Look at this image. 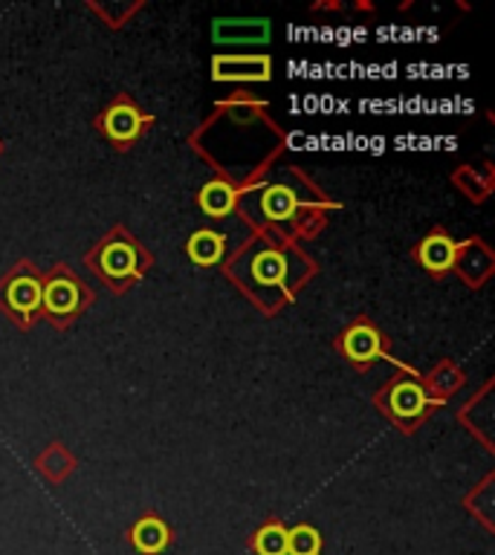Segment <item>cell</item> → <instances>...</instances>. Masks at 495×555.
Wrapping results in <instances>:
<instances>
[{
    "label": "cell",
    "instance_id": "5b68a950",
    "mask_svg": "<svg viewBox=\"0 0 495 555\" xmlns=\"http://www.w3.org/2000/svg\"><path fill=\"white\" fill-rule=\"evenodd\" d=\"M151 125V116L139 111L137 104L130 102V99H116V102L102 113V119H99V128L104 130V137L111 139L113 145L128 147L134 145V139L142 133V128Z\"/></svg>",
    "mask_w": 495,
    "mask_h": 555
},
{
    "label": "cell",
    "instance_id": "52a82bcc",
    "mask_svg": "<svg viewBox=\"0 0 495 555\" xmlns=\"http://www.w3.org/2000/svg\"><path fill=\"white\" fill-rule=\"evenodd\" d=\"M130 544L134 550L142 555H163L174 541L172 527L165 524L163 518H156V515H145V518H139L134 527H130Z\"/></svg>",
    "mask_w": 495,
    "mask_h": 555
},
{
    "label": "cell",
    "instance_id": "9a60e30c",
    "mask_svg": "<svg viewBox=\"0 0 495 555\" xmlns=\"http://www.w3.org/2000/svg\"><path fill=\"white\" fill-rule=\"evenodd\" d=\"M321 553V535L319 529L310 524H299V527L287 529V555H319Z\"/></svg>",
    "mask_w": 495,
    "mask_h": 555
},
{
    "label": "cell",
    "instance_id": "30bf717a",
    "mask_svg": "<svg viewBox=\"0 0 495 555\" xmlns=\"http://www.w3.org/2000/svg\"><path fill=\"white\" fill-rule=\"evenodd\" d=\"M186 251L198 267H215L224 258V237L212 229H200V232L191 234Z\"/></svg>",
    "mask_w": 495,
    "mask_h": 555
},
{
    "label": "cell",
    "instance_id": "2e32d148",
    "mask_svg": "<svg viewBox=\"0 0 495 555\" xmlns=\"http://www.w3.org/2000/svg\"><path fill=\"white\" fill-rule=\"evenodd\" d=\"M38 468H41L43 475L50 477V480L59 483V480L67 477L69 468H73V457H69L64 449H59V446H52V449H47L41 457H38Z\"/></svg>",
    "mask_w": 495,
    "mask_h": 555
},
{
    "label": "cell",
    "instance_id": "7a4b0ae2",
    "mask_svg": "<svg viewBox=\"0 0 495 555\" xmlns=\"http://www.w3.org/2000/svg\"><path fill=\"white\" fill-rule=\"evenodd\" d=\"M0 307L21 321V327H29V321L41 310V275L26 263H17L3 281H0Z\"/></svg>",
    "mask_w": 495,
    "mask_h": 555
},
{
    "label": "cell",
    "instance_id": "4fadbf2b",
    "mask_svg": "<svg viewBox=\"0 0 495 555\" xmlns=\"http://www.w3.org/2000/svg\"><path fill=\"white\" fill-rule=\"evenodd\" d=\"M252 275L258 278L261 284H281L287 275V260L281 251L276 249H261L258 255H255V260H252Z\"/></svg>",
    "mask_w": 495,
    "mask_h": 555
},
{
    "label": "cell",
    "instance_id": "3957f363",
    "mask_svg": "<svg viewBox=\"0 0 495 555\" xmlns=\"http://www.w3.org/2000/svg\"><path fill=\"white\" fill-rule=\"evenodd\" d=\"M145 263H151V255H148L128 232H122V229H116V232L102 243V251H99V272H102L111 284L125 281V278L137 281V275L142 272Z\"/></svg>",
    "mask_w": 495,
    "mask_h": 555
},
{
    "label": "cell",
    "instance_id": "277c9868",
    "mask_svg": "<svg viewBox=\"0 0 495 555\" xmlns=\"http://www.w3.org/2000/svg\"><path fill=\"white\" fill-rule=\"evenodd\" d=\"M377 405H380L397 425L411 428V425L420 423V420L429 414V393H426L423 385H417L415 379H403V376H397V379L391 382L389 388L377 397Z\"/></svg>",
    "mask_w": 495,
    "mask_h": 555
},
{
    "label": "cell",
    "instance_id": "5bb4252c",
    "mask_svg": "<svg viewBox=\"0 0 495 555\" xmlns=\"http://www.w3.org/2000/svg\"><path fill=\"white\" fill-rule=\"evenodd\" d=\"M261 206H264V215L272 217V220H287V217L295 215V194L287 185H269L261 197Z\"/></svg>",
    "mask_w": 495,
    "mask_h": 555
},
{
    "label": "cell",
    "instance_id": "7c38bea8",
    "mask_svg": "<svg viewBox=\"0 0 495 555\" xmlns=\"http://www.w3.org/2000/svg\"><path fill=\"white\" fill-rule=\"evenodd\" d=\"M198 199H200V208H203L208 217H226L234 208L238 194H234V189L229 185V182L215 180V182H206V185L200 189Z\"/></svg>",
    "mask_w": 495,
    "mask_h": 555
},
{
    "label": "cell",
    "instance_id": "ba28073f",
    "mask_svg": "<svg viewBox=\"0 0 495 555\" xmlns=\"http://www.w3.org/2000/svg\"><path fill=\"white\" fill-rule=\"evenodd\" d=\"M455 251H458V243L452 241L446 232H441V229H434L417 246V260H420V267H426L434 275H443V272H449L455 267Z\"/></svg>",
    "mask_w": 495,
    "mask_h": 555
},
{
    "label": "cell",
    "instance_id": "6da1fadb",
    "mask_svg": "<svg viewBox=\"0 0 495 555\" xmlns=\"http://www.w3.org/2000/svg\"><path fill=\"white\" fill-rule=\"evenodd\" d=\"M90 301L87 286L78 281L67 267H55L50 275L41 281V310L47 319H52L61 327H67L78 312Z\"/></svg>",
    "mask_w": 495,
    "mask_h": 555
},
{
    "label": "cell",
    "instance_id": "e0dca14e",
    "mask_svg": "<svg viewBox=\"0 0 495 555\" xmlns=\"http://www.w3.org/2000/svg\"><path fill=\"white\" fill-rule=\"evenodd\" d=\"M429 385H432L434 393H441V397H446L449 390H455L460 385L458 367H455V364H443L441 371H434V376H432V382H429Z\"/></svg>",
    "mask_w": 495,
    "mask_h": 555
},
{
    "label": "cell",
    "instance_id": "9c48e42d",
    "mask_svg": "<svg viewBox=\"0 0 495 555\" xmlns=\"http://www.w3.org/2000/svg\"><path fill=\"white\" fill-rule=\"evenodd\" d=\"M215 78L220 81H267L269 78V59H261V55H243V59H215Z\"/></svg>",
    "mask_w": 495,
    "mask_h": 555
},
{
    "label": "cell",
    "instance_id": "8992f818",
    "mask_svg": "<svg viewBox=\"0 0 495 555\" xmlns=\"http://www.w3.org/2000/svg\"><path fill=\"white\" fill-rule=\"evenodd\" d=\"M382 345H385V341H382V336L377 333V327L368 324L365 319L354 321V324L339 336V350H342L356 367H368L377 356H382V350H385Z\"/></svg>",
    "mask_w": 495,
    "mask_h": 555
},
{
    "label": "cell",
    "instance_id": "8fae6325",
    "mask_svg": "<svg viewBox=\"0 0 495 555\" xmlns=\"http://www.w3.org/2000/svg\"><path fill=\"white\" fill-rule=\"evenodd\" d=\"M250 550L255 555H287V527L278 518L267 520L250 538Z\"/></svg>",
    "mask_w": 495,
    "mask_h": 555
}]
</instances>
